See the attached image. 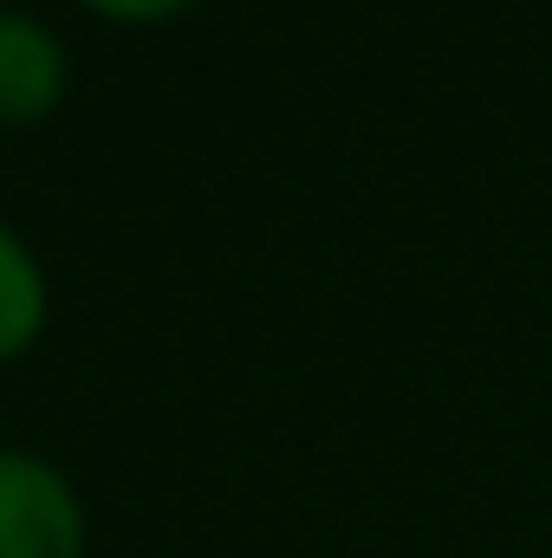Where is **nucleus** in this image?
<instances>
[{
	"instance_id": "f03ea898",
	"label": "nucleus",
	"mask_w": 552,
	"mask_h": 558,
	"mask_svg": "<svg viewBox=\"0 0 552 558\" xmlns=\"http://www.w3.org/2000/svg\"><path fill=\"white\" fill-rule=\"evenodd\" d=\"M65 85H72L65 39L46 20H33L20 7H0V131L46 124L65 105Z\"/></svg>"
},
{
	"instance_id": "f257e3e1",
	"label": "nucleus",
	"mask_w": 552,
	"mask_h": 558,
	"mask_svg": "<svg viewBox=\"0 0 552 558\" xmlns=\"http://www.w3.org/2000/svg\"><path fill=\"white\" fill-rule=\"evenodd\" d=\"M85 500L46 454L0 448V558H85Z\"/></svg>"
},
{
	"instance_id": "7ed1b4c3",
	"label": "nucleus",
	"mask_w": 552,
	"mask_h": 558,
	"mask_svg": "<svg viewBox=\"0 0 552 558\" xmlns=\"http://www.w3.org/2000/svg\"><path fill=\"white\" fill-rule=\"evenodd\" d=\"M46 318H52L46 267H39V254H33L20 234L0 221V364L26 357V351L39 344Z\"/></svg>"
},
{
	"instance_id": "20e7f679",
	"label": "nucleus",
	"mask_w": 552,
	"mask_h": 558,
	"mask_svg": "<svg viewBox=\"0 0 552 558\" xmlns=\"http://www.w3.org/2000/svg\"><path fill=\"white\" fill-rule=\"evenodd\" d=\"M79 7L111 26H163V20H182L195 0H79Z\"/></svg>"
},
{
	"instance_id": "39448f33",
	"label": "nucleus",
	"mask_w": 552,
	"mask_h": 558,
	"mask_svg": "<svg viewBox=\"0 0 552 558\" xmlns=\"http://www.w3.org/2000/svg\"><path fill=\"white\" fill-rule=\"evenodd\" d=\"M0 7H7V0H0Z\"/></svg>"
}]
</instances>
